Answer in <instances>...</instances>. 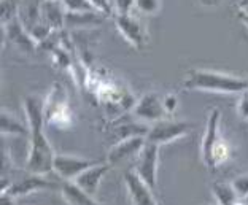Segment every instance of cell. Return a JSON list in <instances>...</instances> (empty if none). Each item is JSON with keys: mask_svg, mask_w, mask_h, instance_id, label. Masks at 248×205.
Masks as SVG:
<instances>
[{"mask_svg": "<svg viewBox=\"0 0 248 205\" xmlns=\"http://www.w3.org/2000/svg\"><path fill=\"white\" fill-rule=\"evenodd\" d=\"M45 102L38 95H27L24 99V111L27 116L31 135H29V155L26 161V170L29 173L46 175L53 172V162L56 153L45 135Z\"/></svg>", "mask_w": 248, "mask_h": 205, "instance_id": "obj_1", "label": "cell"}, {"mask_svg": "<svg viewBox=\"0 0 248 205\" xmlns=\"http://www.w3.org/2000/svg\"><path fill=\"white\" fill-rule=\"evenodd\" d=\"M183 86L191 91L242 94L248 89V79L244 77L229 75V73L207 70V68H194L188 72Z\"/></svg>", "mask_w": 248, "mask_h": 205, "instance_id": "obj_2", "label": "cell"}, {"mask_svg": "<svg viewBox=\"0 0 248 205\" xmlns=\"http://www.w3.org/2000/svg\"><path fill=\"white\" fill-rule=\"evenodd\" d=\"M45 121L58 127H67L72 123V111L69 108V99L64 86L59 83L53 84L46 100H45Z\"/></svg>", "mask_w": 248, "mask_h": 205, "instance_id": "obj_3", "label": "cell"}, {"mask_svg": "<svg viewBox=\"0 0 248 205\" xmlns=\"http://www.w3.org/2000/svg\"><path fill=\"white\" fill-rule=\"evenodd\" d=\"M189 130H191V124L186 121L159 119V121H156V123H151L148 134H146V140L161 146L186 135Z\"/></svg>", "mask_w": 248, "mask_h": 205, "instance_id": "obj_4", "label": "cell"}, {"mask_svg": "<svg viewBox=\"0 0 248 205\" xmlns=\"http://www.w3.org/2000/svg\"><path fill=\"white\" fill-rule=\"evenodd\" d=\"M157 161H159V145L151 143V142L146 140L137 156V162H135L134 170L153 189L157 183Z\"/></svg>", "mask_w": 248, "mask_h": 205, "instance_id": "obj_5", "label": "cell"}, {"mask_svg": "<svg viewBox=\"0 0 248 205\" xmlns=\"http://www.w3.org/2000/svg\"><path fill=\"white\" fill-rule=\"evenodd\" d=\"M132 113L135 118L145 123H156L164 119V115H167L164 97H161L157 93H146L134 104Z\"/></svg>", "mask_w": 248, "mask_h": 205, "instance_id": "obj_6", "label": "cell"}, {"mask_svg": "<svg viewBox=\"0 0 248 205\" xmlns=\"http://www.w3.org/2000/svg\"><path fill=\"white\" fill-rule=\"evenodd\" d=\"M219 119H221V111H219L218 108H212L210 113H208L205 132L201 142L202 161H204L205 167L208 170H215L212 156H213V148H215V145L219 140Z\"/></svg>", "mask_w": 248, "mask_h": 205, "instance_id": "obj_7", "label": "cell"}, {"mask_svg": "<svg viewBox=\"0 0 248 205\" xmlns=\"http://www.w3.org/2000/svg\"><path fill=\"white\" fill-rule=\"evenodd\" d=\"M113 19H115L116 29L120 31V33L127 43H131L134 48H139V49H142L145 47L146 40H148L146 38L145 27L135 16H132V13L115 15Z\"/></svg>", "mask_w": 248, "mask_h": 205, "instance_id": "obj_8", "label": "cell"}, {"mask_svg": "<svg viewBox=\"0 0 248 205\" xmlns=\"http://www.w3.org/2000/svg\"><path fill=\"white\" fill-rule=\"evenodd\" d=\"M99 162L100 161H93V159H84L70 155H56L53 169L62 180H75L84 170H88L89 167H93Z\"/></svg>", "mask_w": 248, "mask_h": 205, "instance_id": "obj_9", "label": "cell"}, {"mask_svg": "<svg viewBox=\"0 0 248 205\" xmlns=\"http://www.w3.org/2000/svg\"><path fill=\"white\" fill-rule=\"evenodd\" d=\"M124 183H126L134 205H157L153 196L155 189L148 183H145L134 169L124 173Z\"/></svg>", "mask_w": 248, "mask_h": 205, "instance_id": "obj_10", "label": "cell"}, {"mask_svg": "<svg viewBox=\"0 0 248 205\" xmlns=\"http://www.w3.org/2000/svg\"><path fill=\"white\" fill-rule=\"evenodd\" d=\"M145 142H146V137H131V139L118 140V143H115L108 150L107 162L113 167V166H118L120 162L126 161L129 158L139 156V153L143 148Z\"/></svg>", "mask_w": 248, "mask_h": 205, "instance_id": "obj_11", "label": "cell"}, {"mask_svg": "<svg viewBox=\"0 0 248 205\" xmlns=\"http://www.w3.org/2000/svg\"><path fill=\"white\" fill-rule=\"evenodd\" d=\"M3 31L7 33V38L10 40V43H13L16 48L21 49L22 53H33L38 48V43L32 38V35L22 24L21 18L11 19L8 24L3 26Z\"/></svg>", "mask_w": 248, "mask_h": 205, "instance_id": "obj_12", "label": "cell"}, {"mask_svg": "<svg viewBox=\"0 0 248 205\" xmlns=\"http://www.w3.org/2000/svg\"><path fill=\"white\" fill-rule=\"evenodd\" d=\"M48 188H61V185L53 183L51 180L45 178L43 175L29 173L27 176H24V178H21L16 181V183L8 186V189H3V192H7V194H10L11 197H19V196H26L33 191L48 189Z\"/></svg>", "mask_w": 248, "mask_h": 205, "instance_id": "obj_13", "label": "cell"}, {"mask_svg": "<svg viewBox=\"0 0 248 205\" xmlns=\"http://www.w3.org/2000/svg\"><path fill=\"white\" fill-rule=\"evenodd\" d=\"M40 10V19L53 31H61L65 26L67 8L62 0H43L38 5Z\"/></svg>", "mask_w": 248, "mask_h": 205, "instance_id": "obj_14", "label": "cell"}, {"mask_svg": "<svg viewBox=\"0 0 248 205\" xmlns=\"http://www.w3.org/2000/svg\"><path fill=\"white\" fill-rule=\"evenodd\" d=\"M110 167L111 166L108 162H99V164H95V166L89 167L88 170H84L83 173H80L75 180H72V181H75V183L80 186L84 192H88L89 196L94 197L99 191L100 181H102L105 173L110 170Z\"/></svg>", "mask_w": 248, "mask_h": 205, "instance_id": "obj_15", "label": "cell"}, {"mask_svg": "<svg viewBox=\"0 0 248 205\" xmlns=\"http://www.w3.org/2000/svg\"><path fill=\"white\" fill-rule=\"evenodd\" d=\"M59 189L62 192V197L65 199V202L69 205H105V204L97 202L93 196H89L88 192H84L81 188L72 180H62Z\"/></svg>", "mask_w": 248, "mask_h": 205, "instance_id": "obj_16", "label": "cell"}, {"mask_svg": "<svg viewBox=\"0 0 248 205\" xmlns=\"http://www.w3.org/2000/svg\"><path fill=\"white\" fill-rule=\"evenodd\" d=\"M104 15L97 11H67L65 26L72 27H84V26H97L102 22Z\"/></svg>", "mask_w": 248, "mask_h": 205, "instance_id": "obj_17", "label": "cell"}, {"mask_svg": "<svg viewBox=\"0 0 248 205\" xmlns=\"http://www.w3.org/2000/svg\"><path fill=\"white\" fill-rule=\"evenodd\" d=\"M212 192L217 199L218 205H235L240 197L237 191L234 189L232 183H221V181H215L212 185Z\"/></svg>", "mask_w": 248, "mask_h": 205, "instance_id": "obj_18", "label": "cell"}, {"mask_svg": "<svg viewBox=\"0 0 248 205\" xmlns=\"http://www.w3.org/2000/svg\"><path fill=\"white\" fill-rule=\"evenodd\" d=\"M0 126H2V134H10V135H19V137H29L31 135V129L29 124L24 126L18 118H16L13 113H8L2 110V121H0Z\"/></svg>", "mask_w": 248, "mask_h": 205, "instance_id": "obj_19", "label": "cell"}, {"mask_svg": "<svg viewBox=\"0 0 248 205\" xmlns=\"http://www.w3.org/2000/svg\"><path fill=\"white\" fill-rule=\"evenodd\" d=\"M148 129L150 127L142 123H127L116 129V137L118 140L131 139V137H146Z\"/></svg>", "mask_w": 248, "mask_h": 205, "instance_id": "obj_20", "label": "cell"}, {"mask_svg": "<svg viewBox=\"0 0 248 205\" xmlns=\"http://www.w3.org/2000/svg\"><path fill=\"white\" fill-rule=\"evenodd\" d=\"M19 3L21 0H2L0 2V11H2V26L8 24L11 19L19 16Z\"/></svg>", "mask_w": 248, "mask_h": 205, "instance_id": "obj_21", "label": "cell"}, {"mask_svg": "<svg viewBox=\"0 0 248 205\" xmlns=\"http://www.w3.org/2000/svg\"><path fill=\"white\" fill-rule=\"evenodd\" d=\"M229 155H231L229 145L223 139H219L218 143L215 145V148H213V156H212V159H213V167H215V170H217L218 166H221L223 162L228 161Z\"/></svg>", "mask_w": 248, "mask_h": 205, "instance_id": "obj_22", "label": "cell"}, {"mask_svg": "<svg viewBox=\"0 0 248 205\" xmlns=\"http://www.w3.org/2000/svg\"><path fill=\"white\" fill-rule=\"evenodd\" d=\"M135 10L143 15H156L161 10V0H135Z\"/></svg>", "mask_w": 248, "mask_h": 205, "instance_id": "obj_23", "label": "cell"}, {"mask_svg": "<svg viewBox=\"0 0 248 205\" xmlns=\"http://www.w3.org/2000/svg\"><path fill=\"white\" fill-rule=\"evenodd\" d=\"M89 3L93 5V8L97 13L107 16H115V8H113V0H89Z\"/></svg>", "mask_w": 248, "mask_h": 205, "instance_id": "obj_24", "label": "cell"}, {"mask_svg": "<svg viewBox=\"0 0 248 205\" xmlns=\"http://www.w3.org/2000/svg\"><path fill=\"white\" fill-rule=\"evenodd\" d=\"M67 11H95L89 0H62Z\"/></svg>", "mask_w": 248, "mask_h": 205, "instance_id": "obj_25", "label": "cell"}, {"mask_svg": "<svg viewBox=\"0 0 248 205\" xmlns=\"http://www.w3.org/2000/svg\"><path fill=\"white\" fill-rule=\"evenodd\" d=\"M232 186H234V189L237 191L240 199L248 197V173L235 176V178L232 180Z\"/></svg>", "mask_w": 248, "mask_h": 205, "instance_id": "obj_26", "label": "cell"}, {"mask_svg": "<svg viewBox=\"0 0 248 205\" xmlns=\"http://www.w3.org/2000/svg\"><path fill=\"white\" fill-rule=\"evenodd\" d=\"M115 15H127L132 13L135 8V0H113Z\"/></svg>", "mask_w": 248, "mask_h": 205, "instance_id": "obj_27", "label": "cell"}, {"mask_svg": "<svg viewBox=\"0 0 248 205\" xmlns=\"http://www.w3.org/2000/svg\"><path fill=\"white\" fill-rule=\"evenodd\" d=\"M237 111L244 119H248V89L240 94V99L237 104Z\"/></svg>", "mask_w": 248, "mask_h": 205, "instance_id": "obj_28", "label": "cell"}, {"mask_svg": "<svg viewBox=\"0 0 248 205\" xmlns=\"http://www.w3.org/2000/svg\"><path fill=\"white\" fill-rule=\"evenodd\" d=\"M177 107H178V99H177V95L167 94L166 97H164V108H166L167 115H172V113L177 110Z\"/></svg>", "mask_w": 248, "mask_h": 205, "instance_id": "obj_29", "label": "cell"}, {"mask_svg": "<svg viewBox=\"0 0 248 205\" xmlns=\"http://www.w3.org/2000/svg\"><path fill=\"white\" fill-rule=\"evenodd\" d=\"M239 10L240 15L248 16V0H239Z\"/></svg>", "mask_w": 248, "mask_h": 205, "instance_id": "obj_30", "label": "cell"}, {"mask_svg": "<svg viewBox=\"0 0 248 205\" xmlns=\"http://www.w3.org/2000/svg\"><path fill=\"white\" fill-rule=\"evenodd\" d=\"M204 5H218L219 3V0H201Z\"/></svg>", "mask_w": 248, "mask_h": 205, "instance_id": "obj_31", "label": "cell"}, {"mask_svg": "<svg viewBox=\"0 0 248 205\" xmlns=\"http://www.w3.org/2000/svg\"><path fill=\"white\" fill-rule=\"evenodd\" d=\"M239 19H240L242 22H244L245 27L248 29V16H245V15H239Z\"/></svg>", "mask_w": 248, "mask_h": 205, "instance_id": "obj_32", "label": "cell"}]
</instances>
